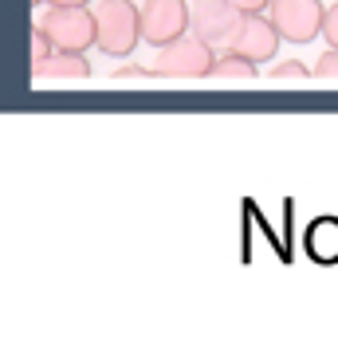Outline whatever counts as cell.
<instances>
[{"mask_svg": "<svg viewBox=\"0 0 338 354\" xmlns=\"http://www.w3.org/2000/svg\"><path fill=\"white\" fill-rule=\"evenodd\" d=\"M279 28L272 24V16L263 12H252L240 20V28L232 32V39H228L225 51H236V55H244V59H252V64H263V59H272L279 48Z\"/></svg>", "mask_w": 338, "mask_h": 354, "instance_id": "52a82bcc", "label": "cell"}, {"mask_svg": "<svg viewBox=\"0 0 338 354\" xmlns=\"http://www.w3.org/2000/svg\"><path fill=\"white\" fill-rule=\"evenodd\" d=\"M87 75H91V64L83 51H55L39 79H87Z\"/></svg>", "mask_w": 338, "mask_h": 354, "instance_id": "9c48e42d", "label": "cell"}, {"mask_svg": "<svg viewBox=\"0 0 338 354\" xmlns=\"http://www.w3.org/2000/svg\"><path fill=\"white\" fill-rule=\"evenodd\" d=\"M213 59H216L213 44L200 39L197 32H185V36H177L173 44L158 48L153 75L158 79H209Z\"/></svg>", "mask_w": 338, "mask_h": 354, "instance_id": "7a4b0ae2", "label": "cell"}, {"mask_svg": "<svg viewBox=\"0 0 338 354\" xmlns=\"http://www.w3.org/2000/svg\"><path fill=\"white\" fill-rule=\"evenodd\" d=\"M256 75H260V71H256V64H252V59H244V55H236V51L216 55L213 71H209V79H213V83H252Z\"/></svg>", "mask_w": 338, "mask_h": 354, "instance_id": "ba28073f", "label": "cell"}, {"mask_svg": "<svg viewBox=\"0 0 338 354\" xmlns=\"http://www.w3.org/2000/svg\"><path fill=\"white\" fill-rule=\"evenodd\" d=\"M240 20H244V12L232 0H193L189 4V32L209 39L213 48H228V39L240 28Z\"/></svg>", "mask_w": 338, "mask_h": 354, "instance_id": "5b68a950", "label": "cell"}, {"mask_svg": "<svg viewBox=\"0 0 338 354\" xmlns=\"http://www.w3.org/2000/svg\"><path fill=\"white\" fill-rule=\"evenodd\" d=\"M244 16H252V12H263V8H272V0H232Z\"/></svg>", "mask_w": 338, "mask_h": 354, "instance_id": "9a60e30c", "label": "cell"}, {"mask_svg": "<svg viewBox=\"0 0 338 354\" xmlns=\"http://www.w3.org/2000/svg\"><path fill=\"white\" fill-rule=\"evenodd\" d=\"M314 71H307V67L303 64H279V67H272V83H283V79H299V83H307V79H311Z\"/></svg>", "mask_w": 338, "mask_h": 354, "instance_id": "7c38bea8", "label": "cell"}, {"mask_svg": "<svg viewBox=\"0 0 338 354\" xmlns=\"http://www.w3.org/2000/svg\"><path fill=\"white\" fill-rule=\"evenodd\" d=\"M114 83H126V79H142V83H146V79H158V75H153V67H150V71H146V67H122V71H114Z\"/></svg>", "mask_w": 338, "mask_h": 354, "instance_id": "5bb4252c", "label": "cell"}, {"mask_svg": "<svg viewBox=\"0 0 338 354\" xmlns=\"http://www.w3.org/2000/svg\"><path fill=\"white\" fill-rule=\"evenodd\" d=\"M55 55V44L48 39V32L44 28H32V79L39 83V75H44V67H48V59Z\"/></svg>", "mask_w": 338, "mask_h": 354, "instance_id": "30bf717a", "label": "cell"}, {"mask_svg": "<svg viewBox=\"0 0 338 354\" xmlns=\"http://www.w3.org/2000/svg\"><path fill=\"white\" fill-rule=\"evenodd\" d=\"M323 39H326V48H338V4H330L323 16Z\"/></svg>", "mask_w": 338, "mask_h": 354, "instance_id": "4fadbf2b", "label": "cell"}, {"mask_svg": "<svg viewBox=\"0 0 338 354\" xmlns=\"http://www.w3.org/2000/svg\"><path fill=\"white\" fill-rule=\"evenodd\" d=\"M95 24H99V44L95 48L111 59H126L134 55L142 39V8H134L130 0H99L95 4Z\"/></svg>", "mask_w": 338, "mask_h": 354, "instance_id": "6da1fadb", "label": "cell"}, {"mask_svg": "<svg viewBox=\"0 0 338 354\" xmlns=\"http://www.w3.org/2000/svg\"><path fill=\"white\" fill-rule=\"evenodd\" d=\"M272 24L279 28V36L291 44H311L314 36H323V16L326 8L319 0H272Z\"/></svg>", "mask_w": 338, "mask_h": 354, "instance_id": "277c9868", "label": "cell"}, {"mask_svg": "<svg viewBox=\"0 0 338 354\" xmlns=\"http://www.w3.org/2000/svg\"><path fill=\"white\" fill-rule=\"evenodd\" d=\"M314 79H323V83H338V48H326L319 55V64H314Z\"/></svg>", "mask_w": 338, "mask_h": 354, "instance_id": "8fae6325", "label": "cell"}, {"mask_svg": "<svg viewBox=\"0 0 338 354\" xmlns=\"http://www.w3.org/2000/svg\"><path fill=\"white\" fill-rule=\"evenodd\" d=\"M36 8H59V4H91V0H32Z\"/></svg>", "mask_w": 338, "mask_h": 354, "instance_id": "2e32d148", "label": "cell"}, {"mask_svg": "<svg viewBox=\"0 0 338 354\" xmlns=\"http://www.w3.org/2000/svg\"><path fill=\"white\" fill-rule=\"evenodd\" d=\"M39 28L48 32V39L55 44V51H87L91 44H99V24L87 4H59L48 8Z\"/></svg>", "mask_w": 338, "mask_h": 354, "instance_id": "3957f363", "label": "cell"}, {"mask_svg": "<svg viewBox=\"0 0 338 354\" xmlns=\"http://www.w3.org/2000/svg\"><path fill=\"white\" fill-rule=\"evenodd\" d=\"M189 32V4L185 0H146L142 4V39L153 48L173 44Z\"/></svg>", "mask_w": 338, "mask_h": 354, "instance_id": "8992f818", "label": "cell"}]
</instances>
